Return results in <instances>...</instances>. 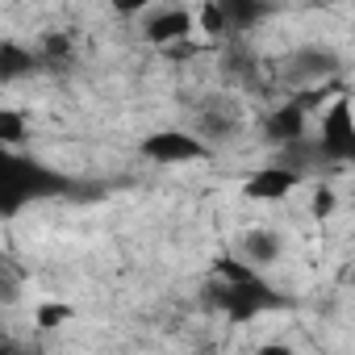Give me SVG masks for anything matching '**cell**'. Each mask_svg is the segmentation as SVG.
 I'll return each mask as SVG.
<instances>
[{
    "mask_svg": "<svg viewBox=\"0 0 355 355\" xmlns=\"http://www.w3.org/2000/svg\"><path fill=\"white\" fill-rule=\"evenodd\" d=\"M239 251L251 268H276L284 259V234L272 230V226H251L243 239H239Z\"/></svg>",
    "mask_w": 355,
    "mask_h": 355,
    "instance_id": "cell-2",
    "label": "cell"
},
{
    "mask_svg": "<svg viewBox=\"0 0 355 355\" xmlns=\"http://www.w3.org/2000/svg\"><path fill=\"white\" fill-rule=\"evenodd\" d=\"M288 189H293V175H288V171H276V167L259 171L255 180L247 184V193H251L255 201H276V197H284Z\"/></svg>",
    "mask_w": 355,
    "mask_h": 355,
    "instance_id": "cell-4",
    "label": "cell"
},
{
    "mask_svg": "<svg viewBox=\"0 0 355 355\" xmlns=\"http://www.w3.org/2000/svg\"><path fill=\"white\" fill-rule=\"evenodd\" d=\"M193 17H197L201 34H209V38H226V34H230V17H226V5H201Z\"/></svg>",
    "mask_w": 355,
    "mask_h": 355,
    "instance_id": "cell-5",
    "label": "cell"
},
{
    "mask_svg": "<svg viewBox=\"0 0 355 355\" xmlns=\"http://www.w3.org/2000/svg\"><path fill=\"white\" fill-rule=\"evenodd\" d=\"M255 355H297V351H293V347H284V343H263Z\"/></svg>",
    "mask_w": 355,
    "mask_h": 355,
    "instance_id": "cell-9",
    "label": "cell"
},
{
    "mask_svg": "<svg viewBox=\"0 0 355 355\" xmlns=\"http://www.w3.org/2000/svg\"><path fill=\"white\" fill-rule=\"evenodd\" d=\"M0 138H5V142H21V138H26V121H21V113H13V109L0 113Z\"/></svg>",
    "mask_w": 355,
    "mask_h": 355,
    "instance_id": "cell-7",
    "label": "cell"
},
{
    "mask_svg": "<svg viewBox=\"0 0 355 355\" xmlns=\"http://www.w3.org/2000/svg\"><path fill=\"white\" fill-rule=\"evenodd\" d=\"M193 30H197V17L189 9H180V5H155L138 21V34L150 46H175V42H184Z\"/></svg>",
    "mask_w": 355,
    "mask_h": 355,
    "instance_id": "cell-1",
    "label": "cell"
},
{
    "mask_svg": "<svg viewBox=\"0 0 355 355\" xmlns=\"http://www.w3.org/2000/svg\"><path fill=\"white\" fill-rule=\"evenodd\" d=\"M351 288H355V268H351Z\"/></svg>",
    "mask_w": 355,
    "mask_h": 355,
    "instance_id": "cell-10",
    "label": "cell"
},
{
    "mask_svg": "<svg viewBox=\"0 0 355 355\" xmlns=\"http://www.w3.org/2000/svg\"><path fill=\"white\" fill-rule=\"evenodd\" d=\"M38 59L51 63V67H67V63L76 59V34H67V30H46V34L38 38Z\"/></svg>",
    "mask_w": 355,
    "mask_h": 355,
    "instance_id": "cell-3",
    "label": "cell"
},
{
    "mask_svg": "<svg viewBox=\"0 0 355 355\" xmlns=\"http://www.w3.org/2000/svg\"><path fill=\"white\" fill-rule=\"evenodd\" d=\"M71 322V305L67 301H42L34 305V326L38 330H55V326H67Z\"/></svg>",
    "mask_w": 355,
    "mask_h": 355,
    "instance_id": "cell-6",
    "label": "cell"
},
{
    "mask_svg": "<svg viewBox=\"0 0 355 355\" xmlns=\"http://www.w3.org/2000/svg\"><path fill=\"white\" fill-rule=\"evenodd\" d=\"M334 205H338L334 189H318V193H313V201H309V214H313V218H330V214H334Z\"/></svg>",
    "mask_w": 355,
    "mask_h": 355,
    "instance_id": "cell-8",
    "label": "cell"
}]
</instances>
